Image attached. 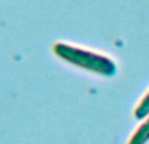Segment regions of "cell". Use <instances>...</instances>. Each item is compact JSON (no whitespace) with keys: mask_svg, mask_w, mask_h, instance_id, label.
<instances>
[{"mask_svg":"<svg viewBox=\"0 0 149 144\" xmlns=\"http://www.w3.org/2000/svg\"><path fill=\"white\" fill-rule=\"evenodd\" d=\"M54 52L60 59L65 60L70 64L77 66L94 73L113 75L115 72V64L113 60L89 50L79 49L65 43H56L54 46Z\"/></svg>","mask_w":149,"mask_h":144,"instance_id":"6da1fadb","label":"cell"},{"mask_svg":"<svg viewBox=\"0 0 149 144\" xmlns=\"http://www.w3.org/2000/svg\"><path fill=\"white\" fill-rule=\"evenodd\" d=\"M148 113H149V92L144 97V100L141 101V103L139 105V108L136 109V117L137 118H141V117L147 115Z\"/></svg>","mask_w":149,"mask_h":144,"instance_id":"3957f363","label":"cell"},{"mask_svg":"<svg viewBox=\"0 0 149 144\" xmlns=\"http://www.w3.org/2000/svg\"><path fill=\"white\" fill-rule=\"evenodd\" d=\"M148 138H149V119L144 123V126H141L137 130V132L132 138L130 144H143Z\"/></svg>","mask_w":149,"mask_h":144,"instance_id":"7a4b0ae2","label":"cell"}]
</instances>
